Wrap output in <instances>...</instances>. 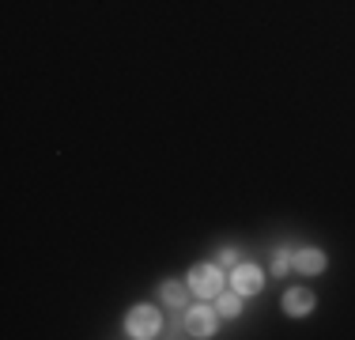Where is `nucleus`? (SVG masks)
Returning <instances> with one entry per match:
<instances>
[{
	"mask_svg": "<svg viewBox=\"0 0 355 340\" xmlns=\"http://www.w3.org/2000/svg\"><path fill=\"white\" fill-rule=\"evenodd\" d=\"M189 287L200 295V299H216L219 291H223V272L216 265H197L189 272Z\"/></svg>",
	"mask_w": 355,
	"mask_h": 340,
	"instance_id": "obj_1",
	"label": "nucleus"
},
{
	"mask_svg": "<svg viewBox=\"0 0 355 340\" xmlns=\"http://www.w3.org/2000/svg\"><path fill=\"white\" fill-rule=\"evenodd\" d=\"M185 329H189V337H212L216 333V314L208 310V306H193V310L185 314Z\"/></svg>",
	"mask_w": 355,
	"mask_h": 340,
	"instance_id": "obj_3",
	"label": "nucleus"
},
{
	"mask_svg": "<svg viewBox=\"0 0 355 340\" xmlns=\"http://www.w3.org/2000/svg\"><path fill=\"white\" fill-rule=\"evenodd\" d=\"M239 310H242V303H239V291H234V295H219V314H227V318H234Z\"/></svg>",
	"mask_w": 355,
	"mask_h": 340,
	"instance_id": "obj_7",
	"label": "nucleus"
},
{
	"mask_svg": "<svg viewBox=\"0 0 355 340\" xmlns=\"http://www.w3.org/2000/svg\"><path fill=\"white\" fill-rule=\"evenodd\" d=\"M310 306H314V295H310L306 287H299V291H287V295H284V310L291 314V318H295V314H306Z\"/></svg>",
	"mask_w": 355,
	"mask_h": 340,
	"instance_id": "obj_6",
	"label": "nucleus"
},
{
	"mask_svg": "<svg viewBox=\"0 0 355 340\" xmlns=\"http://www.w3.org/2000/svg\"><path fill=\"white\" fill-rule=\"evenodd\" d=\"M129 337H140V340H148V337H155L159 333V314L151 310V306H137V310H129Z\"/></svg>",
	"mask_w": 355,
	"mask_h": 340,
	"instance_id": "obj_2",
	"label": "nucleus"
},
{
	"mask_svg": "<svg viewBox=\"0 0 355 340\" xmlns=\"http://www.w3.org/2000/svg\"><path fill=\"white\" fill-rule=\"evenodd\" d=\"M291 265H295V253H287V250H280V253H276V261H272L276 276H284V272L291 269Z\"/></svg>",
	"mask_w": 355,
	"mask_h": 340,
	"instance_id": "obj_9",
	"label": "nucleus"
},
{
	"mask_svg": "<svg viewBox=\"0 0 355 340\" xmlns=\"http://www.w3.org/2000/svg\"><path fill=\"white\" fill-rule=\"evenodd\" d=\"M231 276H234V291H239V295H257V291H261V269L239 265Z\"/></svg>",
	"mask_w": 355,
	"mask_h": 340,
	"instance_id": "obj_4",
	"label": "nucleus"
},
{
	"mask_svg": "<svg viewBox=\"0 0 355 340\" xmlns=\"http://www.w3.org/2000/svg\"><path fill=\"white\" fill-rule=\"evenodd\" d=\"M163 299L171 306H182L185 303V287L182 284H163Z\"/></svg>",
	"mask_w": 355,
	"mask_h": 340,
	"instance_id": "obj_8",
	"label": "nucleus"
},
{
	"mask_svg": "<svg viewBox=\"0 0 355 340\" xmlns=\"http://www.w3.org/2000/svg\"><path fill=\"white\" fill-rule=\"evenodd\" d=\"M295 269H299V272H310V276H314V272L325 269V253L314 250V246H306V250L295 253Z\"/></svg>",
	"mask_w": 355,
	"mask_h": 340,
	"instance_id": "obj_5",
	"label": "nucleus"
},
{
	"mask_svg": "<svg viewBox=\"0 0 355 340\" xmlns=\"http://www.w3.org/2000/svg\"><path fill=\"white\" fill-rule=\"evenodd\" d=\"M219 265H234V250H219Z\"/></svg>",
	"mask_w": 355,
	"mask_h": 340,
	"instance_id": "obj_10",
	"label": "nucleus"
}]
</instances>
